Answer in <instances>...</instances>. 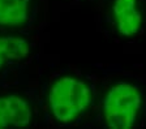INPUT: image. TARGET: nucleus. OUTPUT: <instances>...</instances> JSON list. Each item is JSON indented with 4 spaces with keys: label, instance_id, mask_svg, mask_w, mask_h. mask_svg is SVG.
Masks as SVG:
<instances>
[{
    "label": "nucleus",
    "instance_id": "obj_3",
    "mask_svg": "<svg viewBox=\"0 0 146 129\" xmlns=\"http://www.w3.org/2000/svg\"><path fill=\"white\" fill-rule=\"evenodd\" d=\"M33 120V108L20 94L0 95V129L26 128Z\"/></svg>",
    "mask_w": 146,
    "mask_h": 129
},
{
    "label": "nucleus",
    "instance_id": "obj_1",
    "mask_svg": "<svg viewBox=\"0 0 146 129\" xmlns=\"http://www.w3.org/2000/svg\"><path fill=\"white\" fill-rule=\"evenodd\" d=\"M93 101V91L86 81L76 76L55 78L47 91V107L60 124H70L85 114Z\"/></svg>",
    "mask_w": 146,
    "mask_h": 129
},
{
    "label": "nucleus",
    "instance_id": "obj_2",
    "mask_svg": "<svg viewBox=\"0 0 146 129\" xmlns=\"http://www.w3.org/2000/svg\"><path fill=\"white\" fill-rule=\"evenodd\" d=\"M142 106V94L136 85L117 82L107 90L103 99V117L111 129L133 128Z\"/></svg>",
    "mask_w": 146,
    "mask_h": 129
},
{
    "label": "nucleus",
    "instance_id": "obj_6",
    "mask_svg": "<svg viewBox=\"0 0 146 129\" xmlns=\"http://www.w3.org/2000/svg\"><path fill=\"white\" fill-rule=\"evenodd\" d=\"M30 43L22 37L0 35V71L9 62H22L30 56Z\"/></svg>",
    "mask_w": 146,
    "mask_h": 129
},
{
    "label": "nucleus",
    "instance_id": "obj_5",
    "mask_svg": "<svg viewBox=\"0 0 146 129\" xmlns=\"http://www.w3.org/2000/svg\"><path fill=\"white\" fill-rule=\"evenodd\" d=\"M31 0H0V26L21 28L30 19Z\"/></svg>",
    "mask_w": 146,
    "mask_h": 129
},
{
    "label": "nucleus",
    "instance_id": "obj_4",
    "mask_svg": "<svg viewBox=\"0 0 146 129\" xmlns=\"http://www.w3.org/2000/svg\"><path fill=\"white\" fill-rule=\"evenodd\" d=\"M111 13L117 33L124 38H132L142 28V13L138 0H113Z\"/></svg>",
    "mask_w": 146,
    "mask_h": 129
}]
</instances>
